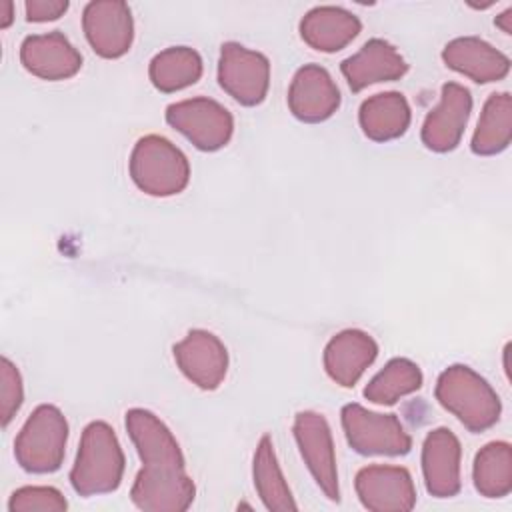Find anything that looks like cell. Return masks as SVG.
I'll return each mask as SVG.
<instances>
[{
    "label": "cell",
    "instance_id": "obj_25",
    "mask_svg": "<svg viewBox=\"0 0 512 512\" xmlns=\"http://www.w3.org/2000/svg\"><path fill=\"white\" fill-rule=\"evenodd\" d=\"M148 76L156 90L178 92L200 80L202 58L188 46H170L150 60Z\"/></svg>",
    "mask_w": 512,
    "mask_h": 512
},
{
    "label": "cell",
    "instance_id": "obj_19",
    "mask_svg": "<svg viewBox=\"0 0 512 512\" xmlns=\"http://www.w3.org/2000/svg\"><path fill=\"white\" fill-rule=\"evenodd\" d=\"M444 64L478 84L498 82L510 72V58L478 36H460L442 50Z\"/></svg>",
    "mask_w": 512,
    "mask_h": 512
},
{
    "label": "cell",
    "instance_id": "obj_11",
    "mask_svg": "<svg viewBox=\"0 0 512 512\" xmlns=\"http://www.w3.org/2000/svg\"><path fill=\"white\" fill-rule=\"evenodd\" d=\"M82 28L88 44L102 58H120L132 46V12L120 0L88 2L82 12Z\"/></svg>",
    "mask_w": 512,
    "mask_h": 512
},
{
    "label": "cell",
    "instance_id": "obj_3",
    "mask_svg": "<svg viewBox=\"0 0 512 512\" xmlns=\"http://www.w3.org/2000/svg\"><path fill=\"white\" fill-rule=\"evenodd\" d=\"M130 178L144 194L174 196L188 186L190 164L168 138L148 134L132 148Z\"/></svg>",
    "mask_w": 512,
    "mask_h": 512
},
{
    "label": "cell",
    "instance_id": "obj_21",
    "mask_svg": "<svg viewBox=\"0 0 512 512\" xmlns=\"http://www.w3.org/2000/svg\"><path fill=\"white\" fill-rule=\"evenodd\" d=\"M358 16L340 6H316L300 20L302 40L320 52H338L346 48L360 32Z\"/></svg>",
    "mask_w": 512,
    "mask_h": 512
},
{
    "label": "cell",
    "instance_id": "obj_5",
    "mask_svg": "<svg viewBox=\"0 0 512 512\" xmlns=\"http://www.w3.org/2000/svg\"><path fill=\"white\" fill-rule=\"evenodd\" d=\"M340 420L350 448L362 456H404L412 448V438L396 414L370 412L352 402L342 408Z\"/></svg>",
    "mask_w": 512,
    "mask_h": 512
},
{
    "label": "cell",
    "instance_id": "obj_7",
    "mask_svg": "<svg viewBox=\"0 0 512 512\" xmlns=\"http://www.w3.org/2000/svg\"><path fill=\"white\" fill-rule=\"evenodd\" d=\"M218 82L238 104L256 106L268 92L270 62L256 50H248L238 42H226L220 48Z\"/></svg>",
    "mask_w": 512,
    "mask_h": 512
},
{
    "label": "cell",
    "instance_id": "obj_26",
    "mask_svg": "<svg viewBox=\"0 0 512 512\" xmlns=\"http://www.w3.org/2000/svg\"><path fill=\"white\" fill-rule=\"evenodd\" d=\"M474 488L486 498H504L512 490V446L504 440L488 442L474 458Z\"/></svg>",
    "mask_w": 512,
    "mask_h": 512
},
{
    "label": "cell",
    "instance_id": "obj_17",
    "mask_svg": "<svg viewBox=\"0 0 512 512\" xmlns=\"http://www.w3.org/2000/svg\"><path fill=\"white\" fill-rule=\"evenodd\" d=\"M340 72L346 78L348 88L360 92L366 86L402 78L408 72V64L390 42L372 38L340 64Z\"/></svg>",
    "mask_w": 512,
    "mask_h": 512
},
{
    "label": "cell",
    "instance_id": "obj_1",
    "mask_svg": "<svg viewBox=\"0 0 512 512\" xmlns=\"http://www.w3.org/2000/svg\"><path fill=\"white\" fill-rule=\"evenodd\" d=\"M124 452L108 422H90L80 438L76 462L70 470V484L80 496L114 492L124 474Z\"/></svg>",
    "mask_w": 512,
    "mask_h": 512
},
{
    "label": "cell",
    "instance_id": "obj_20",
    "mask_svg": "<svg viewBox=\"0 0 512 512\" xmlns=\"http://www.w3.org/2000/svg\"><path fill=\"white\" fill-rule=\"evenodd\" d=\"M126 430L134 442L142 464L184 466V454L180 444L168 426L150 410L130 408L126 412Z\"/></svg>",
    "mask_w": 512,
    "mask_h": 512
},
{
    "label": "cell",
    "instance_id": "obj_12",
    "mask_svg": "<svg viewBox=\"0 0 512 512\" xmlns=\"http://www.w3.org/2000/svg\"><path fill=\"white\" fill-rule=\"evenodd\" d=\"M180 372L202 390H216L228 372L226 346L208 330H190L172 348Z\"/></svg>",
    "mask_w": 512,
    "mask_h": 512
},
{
    "label": "cell",
    "instance_id": "obj_6",
    "mask_svg": "<svg viewBox=\"0 0 512 512\" xmlns=\"http://www.w3.org/2000/svg\"><path fill=\"white\" fill-rule=\"evenodd\" d=\"M166 122L204 152L220 150L234 132L232 114L220 102L204 96L170 104L166 108Z\"/></svg>",
    "mask_w": 512,
    "mask_h": 512
},
{
    "label": "cell",
    "instance_id": "obj_18",
    "mask_svg": "<svg viewBox=\"0 0 512 512\" xmlns=\"http://www.w3.org/2000/svg\"><path fill=\"white\" fill-rule=\"evenodd\" d=\"M376 340L358 328H348L330 338L324 348L326 374L342 388H354L366 368L376 360Z\"/></svg>",
    "mask_w": 512,
    "mask_h": 512
},
{
    "label": "cell",
    "instance_id": "obj_8",
    "mask_svg": "<svg viewBox=\"0 0 512 512\" xmlns=\"http://www.w3.org/2000/svg\"><path fill=\"white\" fill-rule=\"evenodd\" d=\"M194 496L196 486L182 466L144 464L130 488V500L146 512H182Z\"/></svg>",
    "mask_w": 512,
    "mask_h": 512
},
{
    "label": "cell",
    "instance_id": "obj_4",
    "mask_svg": "<svg viewBox=\"0 0 512 512\" xmlns=\"http://www.w3.org/2000/svg\"><path fill=\"white\" fill-rule=\"evenodd\" d=\"M66 440L68 422L62 410L52 404H40L16 436V462L32 474L56 472L64 462Z\"/></svg>",
    "mask_w": 512,
    "mask_h": 512
},
{
    "label": "cell",
    "instance_id": "obj_23",
    "mask_svg": "<svg viewBox=\"0 0 512 512\" xmlns=\"http://www.w3.org/2000/svg\"><path fill=\"white\" fill-rule=\"evenodd\" d=\"M512 140V96L494 92L482 106L470 148L478 156H494Z\"/></svg>",
    "mask_w": 512,
    "mask_h": 512
},
{
    "label": "cell",
    "instance_id": "obj_16",
    "mask_svg": "<svg viewBox=\"0 0 512 512\" xmlns=\"http://www.w3.org/2000/svg\"><path fill=\"white\" fill-rule=\"evenodd\" d=\"M22 66L42 80H66L82 68V56L58 30L26 36L20 46Z\"/></svg>",
    "mask_w": 512,
    "mask_h": 512
},
{
    "label": "cell",
    "instance_id": "obj_14",
    "mask_svg": "<svg viewBox=\"0 0 512 512\" xmlns=\"http://www.w3.org/2000/svg\"><path fill=\"white\" fill-rule=\"evenodd\" d=\"M340 106V90L330 72L320 64H304L296 70L288 88L290 112L308 124L328 120Z\"/></svg>",
    "mask_w": 512,
    "mask_h": 512
},
{
    "label": "cell",
    "instance_id": "obj_15",
    "mask_svg": "<svg viewBox=\"0 0 512 512\" xmlns=\"http://www.w3.org/2000/svg\"><path fill=\"white\" fill-rule=\"evenodd\" d=\"M460 440L450 428H434L422 444V474L430 496L452 498L460 492Z\"/></svg>",
    "mask_w": 512,
    "mask_h": 512
},
{
    "label": "cell",
    "instance_id": "obj_31",
    "mask_svg": "<svg viewBox=\"0 0 512 512\" xmlns=\"http://www.w3.org/2000/svg\"><path fill=\"white\" fill-rule=\"evenodd\" d=\"M494 24H496L504 34H512V8H506L500 16H496Z\"/></svg>",
    "mask_w": 512,
    "mask_h": 512
},
{
    "label": "cell",
    "instance_id": "obj_10",
    "mask_svg": "<svg viewBox=\"0 0 512 512\" xmlns=\"http://www.w3.org/2000/svg\"><path fill=\"white\" fill-rule=\"evenodd\" d=\"M354 488L362 506L372 512H408L416 504V486L404 466H364L354 478Z\"/></svg>",
    "mask_w": 512,
    "mask_h": 512
},
{
    "label": "cell",
    "instance_id": "obj_29",
    "mask_svg": "<svg viewBox=\"0 0 512 512\" xmlns=\"http://www.w3.org/2000/svg\"><path fill=\"white\" fill-rule=\"evenodd\" d=\"M24 400V386L22 376L6 356L0 360V416L2 426H8L10 420L16 416Z\"/></svg>",
    "mask_w": 512,
    "mask_h": 512
},
{
    "label": "cell",
    "instance_id": "obj_22",
    "mask_svg": "<svg viewBox=\"0 0 512 512\" xmlns=\"http://www.w3.org/2000/svg\"><path fill=\"white\" fill-rule=\"evenodd\" d=\"M410 106L400 92H380L366 98L358 110V122L366 138L388 142L400 138L410 126Z\"/></svg>",
    "mask_w": 512,
    "mask_h": 512
},
{
    "label": "cell",
    "instance_id": "obj_13",
    "mask_svg": "<svg viewBox=\"0 0 512 512\" xmlns=\"http://www.w3.org/2000/svg\"><path fill=\"white\" fill-rule=\"evenodd\" d=\"M472 110L470 90L458 82L442 86L440 102L430 110L422 124V144L432 152H450L460 144Z\"/></svg>",
    "mask_w": 512,
    "mask_h": 512
},
{
    "label": "cell",
    "instance_id": "obj_30",
    "mask_svg": "<svg viewBox=\"0 0 512 512\" xmlns=\"http://www.w3.org/2000/svg\"><path fill=\"white\" fill-rule=\"evenodd\" d=\"M28 22H50L68 10L66 0H26L24 4Z\"/></svg>",
    "mask_w": 512,
    "mask_h": 512
},
{
    "label": "cell",
    "instance_id": "obj_32",
    "mask_svg": "<svg viewBox=\"0 0 512 512\" xmlns=\"http://www.w3.org/2000/svg\"><path fill=\"white\" fill-rule=\"evenodd\" d=\"M0 10H2V14H0V28H8L10 22H12V2L4 0L0 4Z\"/></svg>",
    "mask_w": 512,
    "mask_h": 512
},
{
    "label": "cell",
    "instance_id": "obj_27",
    "mask_svg": "<svg viewBox=\"0 0 512 512\" xmlns=\"http://www.w3.org/2000/svg\"><path fill=\"white\" fill-rule=\"evenodd\" d=\"M422 370L408 358H392L364 388V398L374 404L392 406L402 396L422 388Z\"/></svg>",
    "mask_w": 512,
    "mask_h": 512
},
{
    "label": "cell",
    "instance_id": "obj_9",
    "mask_svg": "<svg viewBox=\"0 0 512 512\" xmlns=\"http://www.w3.org/2000/svg\"><path fill=\"white\" fill-rule=\"evenodd\" d=\"M296 444L300 448V454L316 480L318 488L324 492V496L332 502L340 500V488H338V470H336V454H334V442L332 432L326 422V418L318 412L304 410L294 416L292 426Z\"/></svg>",
    "mask_w": 512,
    "mask_h": 512
},
{
    "label": "cell",
    "instance_id": "obj_24",
    "mask_svg": "<svg viewBox=\"0 0 512 512\" xmlns=\"http://www.w3.org/2000/svg\"><path fill=\"white\" fill-rule=\"evenodd\" d=\"M254 486L256 492L266 506V510L272 512H294L298 510L294 496L288 488V482L280 470V464L276 460V452L272 446V440L268 434H264L258 442V448L254 452Z\"/></svg>",
    "mask_w": 512,
    "mask_h": 512
},
{
    "label": "cell",
    "instance_id": "obj_28",
    "mask_svg": "<svg viewBox=\"0 0 512 512\" xmlns=\"http://www.w3.org/2000/svg\"><path fill=\"white\" fill-rule=\"evenodd\" d=\"M66 508V498L54 486H22L8 500L10 512H62Z\"/></svg>",
    "mask_w": 512,
    "mask_h": 512
},
{
    "label": "cell",
    "instance_id": "obj_2",
    "mask_svg": "<svg viewBox=\"0 0 512 512\" xmlns=\"http://www.w3.org/2000/svg\"><path fill=\"white\" fill-rule=\"evenodd\" d=\"M436 400L444 410L454 414L470 432L492 428L502 412L494 388L470 366H448L436 380Z\"/></svg>",
    "mask_w": 512,
    "mask_h": 512
}]
</instances>
